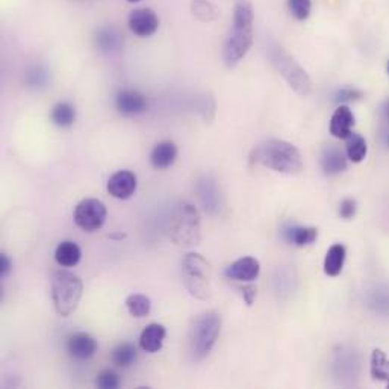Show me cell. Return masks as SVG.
<instances>
[{
    "label": "cell",
    "mask_w": 389,
    "mask_h": 389,
    "mask_svg": "<svg viewBox=\"0 0 389 389\" xmlns=\"http://www.w3.org/2000/svg\"><path fill=\"white\" fill-rule=\"evenodd\" d=\"M255 9L250 0H238L233 11V25L223 49V61L228 67L240 64L253 45Z\"/></svg>",
    "instance_id": "1"
},
{
    "label": "cell",
    "mask_w": 389,
    "mask_h": 389,
    "mask_svg": "<svg viewBox=\"0 0 389 389\" xmlns=\"http://www.w3.org/2000/svg\"><path fill=\"white\" fill-rule=\"evenodd\" d=\"M250 161L284 175H298L303 170V158L298 149L284 139H267L257 144L252 150Z\"/></svg>",
    "instance_id": "2"
},
{
    "label": "cell",
    "mask_w": 389,
    "mask_h": 389,
    "mask_svg": "<svg viewBox=\"0 0 389 389\" xmlns=\"http://www.w3.org/2000/svg\"><path fill=\"white\" fill-rule=\"evenodd\" d=\"M168 235L179 247L188 248L200 243L202 223L197 208L191 203L176 204L168 219Z\"/></svg>",
    "instance_id": "3"
},
{
    "label": "cell",
    "mask_w": 389,
    "mask_h": 389,
    "mask_svg": "<svg viewBox=\"0 0 389 389\" xmlns=\"http://www.w3.org/2000/svg\"><path fill=\"white\" fill-rule=\"evenodd\" d=\"M83 285L78 274L67 269H58L52 277V300L55 310L61 317H69L76 310Z\"/></svg>",
    "instance_id": "4"
},
{
    "label": "cell",
    "mask_w": 389,
    "mask_h": 389,
    "mask_svg": "<svg viewBox=\"0 0 389 389\" xmlns=\"http://www.w3.org/2000/svg\"><path fill=\"white\" fill-rule=\"evenodd\" d=\"M268 58L276 71L282 76L288 85L298 95L306 97L312 91V81L306 70L289 55V53L279 45H272L268 47Z\"/></svg>",
    "instance_id": "5"
},
{
    "label": "cell",
    "mask_w": 389,
    "mask_h": 389,
    "mask_svg": "<svg viewBox=\"0 0 389 389\" xmlns=\"http://www.w3.org/2000/svg\"><path fill=\"white\" fill-rule=\"evenodd\" d=\"M221 332V317L219 312L207 310L194 318L190 333L191 352L196 359H203L212 352Z\"/></svg>",
    "instance_id": "6"
},
{
    "label": "cell",
    "mask_w": 389,
    "mask_h": 389,
    "mask_svg": "<svg viewBox=\"0 0 389 389\" xmlns=\"http://www.w3.org/2000/svg\"><path fill=\"white\" fill-rule=\"evenodd\" d=\"M183 286L188 293L199 300H208L211 297L212 268L203 256L197 253H188L182 262Z\"/></svg>",
    "instance_id": "7"
},
{
    "label": "cell",
    "mask_w": 389,
    "mask_h": 389,
    "mask_svg": "<svg viewBox=\"0 0 389 389\" xmlns=\"http://www.w3.org/2000/svg\"><path fill=\"white\" fill-rule=\"evenodd\" d=\"M362 371L361 354L352 347H339L333 353L332 374L341 386H356Z\"/></svg>",
    "instance_id": "8"
},
{
    "label": "cell",
    "mask_w": 389,
    "mask_h": 389,
    "mask_svg": "<svg viewBox=\"0 0 389 389\" xmlns=\"http://www.w3.org/2000/svg\"><path fill=\"white\" fill-rule=\"evenodd\" d=\"M106 215L108 211L103 202L97 199H85L78 203L73 219L78 228L83 232H95L103 228Z\"/></svg>",
    "instance_id": "9"
},
{
    "label": "cell",
    "mask_w": 389,
    "mask_h": 389,
    "mask_svg": "<svg viewBox=\"0 0 389 389\" xmlns=\"http://www.w3.org/2000/svg\"><path fill=\"white\" fill-rule=\"evenodd\" d=\"M129 28H131V30L137 37L146 38L153 35L158 30L159 18L152 9L138 8L132 11L131 16H129Z\"/></svg>",
    "instance_id": "10"
},
{
    "label": "cell",
    "mask_w": 389,
    "mask_h": 389,
    "mask_svg": "<svg viewBox=\"0 0 389 389\" xmlns=\"http://www.w3.org/2000/svg\"><path fill=\"white\" fill-rule=\"evenodd\" d=\"M137 191V176L129 170H120L108 180V192L118 200L131 199Z\"/></svg>",
    "instance_id": "11"
},
{
    "label": "cell",
    "mask_w": 389,
    "mask_h": 389,
    "mask_svg": "<svg viewBox=\"0 0 389 389\" xmlns=\"http://www.w3.org/2000/svg\"><path fill=\"white\" fill-rule=\"evenodd\" d=\"M261 273V264L255 257H241L226 268V277L236 282H253Z\"/></svg>",
    "instance_id": "12"
},
{
    "label": "cell",
    "mask_w": 389,
    "mask_h": 389,
    "mask_svg": "<svg viewBox=\"0 0 389 389\" xmlns=\"http://www.w3.org/2000/svg\"><path fill=\"white\" fill-rule=\"evenodd\" d=\"M117 111L124 117H135L147 110L146 97L135 90H123L115 97Z\"/></svg>",
    "instance_id": "13"
},
{
    "label": "cell",
    "mask_w": 389,
    "mask_h": 389,
    "mask_svg": "<svg viewBox=\"0 0 389 389\" xmlns=\"http://www.w3.org/2000/svg\"><path fill=\"white\" fill-rule=\"evenodd\" d=\"M347 153L342 152V149L337 144L324 146L321 152V168L329 176H337L347 170Z\"/></svg>",
    "instance_id": "14"
},
{
    "label": "cell",
    "mask_w": 389,
    "mask_h": 389,
    "mask_svg": "<svg viewBox=\"0 0 389 389\" xmlns=\"http://www.w3.org/2000/svg\"><path fill=\"white\" fill-rule=\"evenodd\" d=\"M67 350L74 359H79V361L91 359L97 352V341L88 333H83V332L74 333L71 337H69Z\"/></svg>",
    "instance_id": "15"
},
{
    "label": "cell",
    "mask_w": 389,
    "mask_h": 389,
    "mask_svg": "<svg viewBox=\"0 0 389 389\" xmlns=\"http://www.w3.org/2000/svg\"><path fill=\"white\" fill-rule=\"evenodd\" d=\"M354 126V115L347 105H341L337 108L330 118V134L335 138L347 139L353 132Z\"/></svg>",
    "instance_id": "16"
},
{
    "label": "cell",
    "mask_w": 389,
    "mask_h": 389,
    "mask_svg": "<svg viewBox=\"0 0 389 389\" xmlns=\"http://www.w3.org/2000/svg\"><path fill=\"white\" fill-rule=\"evenodd\" d=\"M166 327L159 323H152L141 332L139 337V347H141L146 353H158L162 345H164L166 339Z\"/></svg>",
    "instance_id": "17"
},
{
    "label": "cell",
    "mask_w": 389,
    "mask_h": 389,
    "mask_svg": "<svg viewBox=\"0 0 389 389\" xmlns=\"http://www.w3.org/2000/svg\"><path fill=\"white\" fill-rule=\"evenodd\" d=\"M178 158V147L173 141H161L158 143L152 153H150V164L156 170L170 168Z\"/></svg>",
    "instance_id": "18"
},
{
    "label": "cell",
    "mask_w": 389,
    "mask_h": 389,
    "mask_svg": "<svg viewBox=\"0 0 389 389\" xmlns=\"http://www.w3.org/2000/svg\"><path fill=\"white\" fill-rule=\"evenodd\" d=\"M199 197L202 200V204L204 211L214 215L220 209V192L219 187L214 179L204 178L199 183Z\"/></svg>",
    "instance_id": "19"
},
{
    "label": "cell",
    "mask_w": 389,
    "mask_h": 389,
    "mask_svg": "<svg viewBox=\"0 0 389 389\" xmlns=\"http://www.w3.org/2000/svg\"><path fill=\"white\" fill-rule=\"evenodd\" d=\"M97 47H99L102 52H117L123 47V34L120 30L114 26H105L99 32H97L95 37Z\"/></svg>",
    "instance_id": "20"
},
{
    "label": "cell",
    "mask_w": 389,
    "mask_h": 389,
    "mask_svg": "<svg viewBox=\"0 0 389 389\" xmlns=\"http://www.w3.org/2000/svg\"><path fill=\"white\" fill-rule=\"evenodd\" d=\"M82 257L81 247L74 241H62L55 250V261L62 268L76 267Z\"/></svg>",
    "instance_id": "21"
},
{
    "label": "cell",
    "mask_w": 389,
    "mask_h": 389,
    "mask_svg": "<svg viewBox=\"0 0 389 389\" xmlns=\"http://www.w3.org/2000/svg\"><path fill=\"white\" fill-rule=\"evenodd\" d=\"M347 257V250L342 244H333L324 257V273L329 277H337L342 273V268Z\"/></svg>",
    "instance_id": "22"
},
{
    "label": "cell",
    "mask_w": 389,
    "mask_h": 389,
    "mask_svg": "<svg viewBox=\"0 0 389 389\" xmlns=\"http://www.w3.org/2000/svg\"><path fill=\"white\" fill-rule=\"evenodd\" d=\"M365 303L368 309L381 317H389V289L376 286L365 296Z\"/></svg>",
    "instance_id": "23"
},
{
    "label": "cell",
    "mask_w": 389,
    "mask_h": 389,
    "mask_svg": "<svg viewBox=\"0 0 389 389\" xmlns=\"http://www.w3.org/2000/svg\"><path fill=\"white\" fill-rule=\"evenodd\" d=\"M318 231L309 226H291L285 229V240L296 247H306L317 241Z\"/></svg>",
    "instance_id": "24"
},
{
    "label": "cell",
    "mask_w": 389,
    "mask_h": 389,
    "mask_svg": "<svg viewBox=\"0 0 389 389\" xmlns=\"http://www.w3.org/2000/svg\"><path fill=\"white\" fill-rule=\"evenodd\" d=\"M370 374L374 381L382 382L389 388V358L381 349H376L371 353Z\"/></svg>",
    "instance_id": "25"
},
{
    "label": "cell",
    "mask_w": 389,
    "mask_h": 389,
    "mask_svg": "<svg viewBox=\"0 0 389 389\" xmlns=\"http://www.w3.org/2000/svg\"><path fill=\"white\" fill-rule=\"evenodd\" d=\"M50 118L53 124H57L59 127H70L74 123V120H76V110H74L70 103L61 102L53 106Z\"/></svg>",
    "instance_id": "26"
},
{
    "label": "cell",
    "mask_w": 389,
    "mask_h": 389,
    "mask_svg": "<svg viewBox=\"0 0 389 389\" xmlns=\"http://www.w3.org/2000/svg\"><path fill=\"white\" fill-rule=\"evenodd\" d=\"M347 158L354 162V164H359L368 153V146H366L365 138L359 134H352L347 139Z\"/></svg>",
    "instance_id": "27"
},
{
    "label": "cell",
    "mask_w": 389,
    "mask_h": 389,
    "mask_svg": "<svg viewBox=\"0 0 389 389\" xmlns=\"http://www.w3.org/2000/svg\"><path fill=\"white\" fill-rule=\"evenodd\" d=\"M126 308L132 317L144 318L150 313L152 303H150V298L143 294H131L126 298Z\"/></svg>",
    "instance_id": "28"
},
{
    "label": "cell",
    "mask_w": 389,
    "mask_h": 389,
    "mask_svg": "<svg viewBox=\"0 0 389 389\" xmlns=\"http://www.w3.org/2000/svg\"><path fill=\"white\" fill-rule=\"evenodd\" d=\"M111 358L117 366H131L138 358V352L132 344L124 342L114 349Z\"/></svg>",
    "instance_id": "29"
},
{
    "label": "cell",
    "mask_w": 389,
    "mask_h": 389,
    "mask_svg": "<svg viewBox=\"0 0 389 389\" xmlns=\"http://www.w3.org/2000/svg\"><path fill=\"white\" fill-rule=\"evenodd\" d=\"M288 9L296 20L303 21L310 16L312 0H288Z\"/></svg>",
    "instance_id": "30"
},
{
    "label": "cell",
    "mask_w": 389,
    "mask_h": 389,
    "mask_svg": "<svg viewBox=\"0 0 389 389\" xmlns=\"http://www.w3.org/2000/svg\"><path fill=\"white\" fill-rule=\"evenodd\" d=\"M26 81L30 88H41L49 83V73L42 67H32L26 73Z\"/></svg>",
    "instance_id": "31"
},
{
    "label": "cell",
    "mask_w": 389,
    "mask_h": 389,
    "mask_svg": "<svg viewBox=\"0 0 389 389\" xmlns=\"http://www.w3.org/2000/svg\"><path fill=\"white\" fill-rule=\"evenodd\" d=\"M192 11L200 20L203 21H209L217 17V9H215L211 4L204 2V0H196L192 4Z\"/></svg>",
    "instance_id": "32"
},
{
    "label": "cell",
    "mask_w": 389,
    "mask_h": 389,
    "mask_svg": "<svg viewBox=\"0 0 389 389\" xmlns=\"http://www.w3.org/2000/svg\"><path fill=\"white\" fill-rule=\"evenodd\" d=\"M362 99V93L358 88H353V86H344L335 93V102L341 105L350 103V102H358Z\"/></svg>",
    "instance_id": "33"
},
{
    "label": "cell",
    "mask_w": 389,
    "mask_h": 389,
    "mask_svg": "<svg viewBox=\"0 0 389 389\" xmlns=\"http://www.w3.org/2000/svg\"><path fill=\"white\" fill-rule=\"evenodd\" d=\"M118 385H120V379H118V376L111 370L102 371L95 379V386L100 389H115L118 388Z\"/></svg>",
    "instance_id": "34"
},
{
    "label": "cell",
    "mask_w": 389,
    "mask_h": 389,
    "mask_svg": "<svg viewBox=\"0 0 389 389\" xmlns=\"http://www.w3.org/2000/svg\"><path fill=\"white\" fill-rule=\"evenodd\" d=\"M356 212H358V203L353 199H344L339 203V215L344 220H353Z\"/></svg>",
    "instance_id": "35"
},
{
    "label": "cell",
    "mask_w": 389,
    "mask_h": 389,
    "mask_svg": "<svg viewBox=\"0 0 389 389\" xmlns=\"http://www.w3.org/2000/svg\"><path fill=\"white\" fill-rule=\"evenodd\" d=\"M241 294H243V297H244V300H245V303H247L248 306H252V305H253V301H255V298H256L257 289H256L255 286H252V285H248V286L241 288Z\"/></svg>",
    "instance_id": "36"
},
{
    "label": "cell",
    "mask_w": 389,
    "mask_h": 389,
    "mask_svg": "<svg viewBox=\"0 0 389 389\" xmlns=\"http://www.w3.org/2000/svg\"><path fill=\"white\" fill-rule=\"evenodd\" d=\"M11 269H13V262H11V259L5 253H2V256H0V274L5 277L11 273Z\"/></svg>",
    "instance_id": "37"
},
{
    "label": "cell",
    "mask_w": 389,
    "mask_h": 389,
    "mask_svg": "<svg viewBox=\"0 0 389 389\" xmlns=\"http://www.w3.org/2000/svg\"><path fill=\"white\" fill-rule=\"evenodd\" d=\"M382 141L386 147H389V126L385 127L383 131H382Z\"/></svg>",
    "instance_id": "38"
},
{
    "label": "cell",
    "mask_w": 389,
    "mask_h": 389,
    "mask_svg": "<svg viewBox=\"0 0 389 389\" xmlns=\"http://www.w3.org/2000/svg\"><path fill=\"white\" fill-rule=\"evenodd\" d=\"M383 115L386 117V120H389V99H388L386 103L383 105Z\"/></svg>",
    "instance_id": "39"
},
{
    "label": "cell",
    "mask_w": 389,
    "mask_h": 389,
    "mask_svg": "<svg viewBox=\"0 0 389 389\" xmlns=\"http://www.w3.org/2000/svg\"><path fill=\"white\" fill-rule=\"evenodd\" d=\"M127 2H132L134 4V2H139V0H127Z\"/></svg>",
    "instance_id": "40"
},
{
    "label": "cell",
    "mask_w": 389,
    "mask_h": 389,
    "mask_svg": "<svg viewBox=\"0 0 389 389\" xmlns=\"http://www.w3.org/2000/svg\"><path fill=\"white\" fill-rule=\"evenodd\" d=\"M388 74H389V64H388Z\"/></svg>",
    "instance_id": "41"
}]
</instances>
